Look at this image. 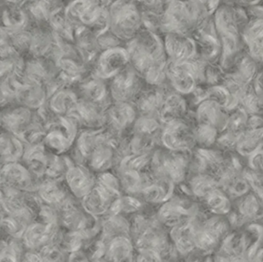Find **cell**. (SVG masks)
I'll return each instance as SVG.
<instances>
[{"label": "cell", "instance_id": "obj_8", "mask_svg": "<svg viewBox=\"0 0 263 262\" xmlns=\"http://www.w3.org/2000/svg\"><path fill=\"white\" fill-rule=\"evenodd\" d=\"M164 143L167 147L173 150H184L190 145L187 135H184V129L176 126L170 129L164 135Z\"/></svg>", "mask_w": 263, "mask_h": 262}, {"label": "cell", "instance_id": "obj_9", "mask_svg": "<svg viewBox=\"0 0 263 262\" xmlns=\"http://www.w3.org/2000/svg\"><path fill=\"white\" fill-rule=\"evenodd\" d=\"M42 198L48 203H58L64 197V192L52 182H48L42 185L40 189Z\"/></svg>", "mask_w": 263, "mask_h": 262}, {"label": "cell", "instance_id": "obj_13", "mask_svg": "<svg viewBox=\"0 0 263 262\" xmlns=\"http://www.w3.org/2000/svg\"><path fill=\"white\" fill-rule=\"evenodd\" d=\"M243 1H248V0H243Z\"/></svg>", "mask_w": 263, "mask_h": 262}, {"label": "cell", "instance_id": "obj_12", "mask_svg": "<svg viewBox=\"0 0 263 262\" xmlns=\"http://www.w3.org/2000/svg\"><path fill=\"white\" fill-rule=\"evenodd\" d=\"M145 198L150 201H160L163 200L164 197L166 195V192L163 188L160 186H153L147 188L145 192Z\"/></svg>", "mask_w": 263, "mask_h": 262}, {"label": "cell", "instance_id": "obj_1", "mask_svg": "<svg viewBox=\"0 0 263 262\" xmlns=\"http://www.w3.org/2000/svg\"><path fill=\"white\" fill-rule=\"evenodd\" d=\"M117 193L118 192L99 184L97 187H94L86 196L83 197V206L89 213L101 215L108 210L111 204V198Z\"/></svg>", "mask_w": 263, "mask_h": 262}, {"label": "cell", "instance_id": "obj_7", "mask_svg": "<svg viewBox=\"0 0 263 262\" xmlns=\"http://www.w3.org/2000/svg\"><path fill=\"white\" fill-rule=\"evenodd\" d=\"M49 229L43 225L36 224L29 226L26 232H23V243L27 247L33 249L49 238Z\"/></svg>", "mask_w": 263, "mask_h": 262}, {"label": "cell", "instance_id": "obj_5", "mask_svg": "<svg viewBox=\"0 0 263 262\" xmlns=\"http://www.w3.org/2000/svg\"><path fill=\"white\" fill-rule=\"evenodd\" d=\"M189 209L184 207L181 201H171L162 207L160 216L162 221L166 224L175 225V226L183 223L184 218L188 215Z\"/></svg>", "mask_w": 263, "mask_h": 262}, {"label": "cell", "instance_id": "obj_2", "mask_svg": "<svg viewBox=\"0 0 263 262\" xmlns=\"http://www.w3.org/2000/svg\"><path fill=\"white\" fill-rule=\"evenodd\" d=\"M66 181L72 193L78 198L86 196L95 187L93 177L82 166L69 168L66 172Z\"/></svg>", "mask_w": 263, "mask_h": 262}, {"label": "cell", "instance_id": "obj_10", "mask_svg": "<svg viewBox=\"0 0 263 262\" xmlns=\"http://www.w3.org/2000/svg\"><path fill=\"white\" fill-rule=\"evenodd\" d=\"M112 152L109 149L104 148L96 149L91 158L92 168L100 171L107 169L112 161Z\"/></svg>", "mask_w": 263, "mask_h": 262}, {"label": "cell", "instance_id": "obj_4", "mask_svg": "<svg viewBox=\"0 0 263 262\" xmlns=\"http://www.w3.org/2000/svg\"><path fill=\"white\" fill-rule=\"evenodd\" d=\"M172 238L179 252L187 253L194 248L195 234L190 225L182 223L173 228Z\"/></svg>", "mask_w": 263, "mask_h": 262}, {"label": "cell", "instance_id": "obj_11", "mask_svg": "<svg viewBox=\"0 0 263 262\" xmlns=\"http://www.w3.org/2000/svg\"><path fill=\"white\" fill-rule=\"evenodd\" d=\"M165 168L168 175L175 181H180L183 178L185 171H184V161L182 158H168L165 163Z\"/></svg>", "mask_w": 263, "mask_h": 262}, {"label": "cell", "instance_id": "obj_6", "mask_svg": "<svg viewBox=\"0 0 263 262\" xmlns=\"http://www.w3.org/2000/svg\"><path fill=\"white\" fill-rule=\"evenodd\" d=\"M133 246L125 237H118L112 240L106 251V258L111 261H127L131 258Z\"/></svg>", "mask_w": 263, "mask_h": 262}, {"label": "cell", "instance_id": "obj_3", "mask_svg": "<svg viewBox=\"0 0 263 262\" xmlns=\"http://www.w3.org/2000/svg\"><path fill=\"white\" fill-rule=\"evenodd\" d=\"M2 180L11 187L16 189H26L31 184V177L29 172L23 166L9 163L4 166L1 171Z\"/></svg>", "mask_w": 263, "mask_h": 262}]
</instances>
